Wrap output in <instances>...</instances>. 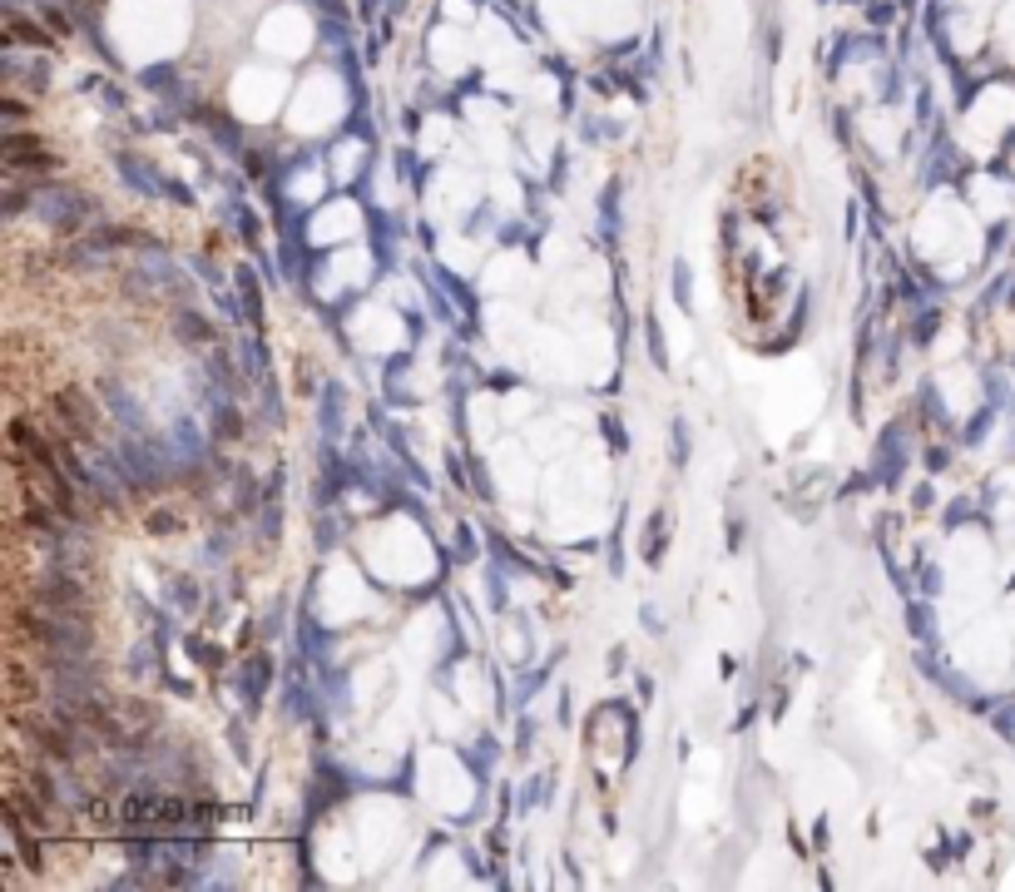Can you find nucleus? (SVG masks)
<instances>
[{"label":"nucleus","mask_w":1015,"mask_h":892,"mask_svg":"<svg viewBox=\"0 0 1015 892\" xmlns=\"http://www.w3.org/2000/svg\"><path fill=\"white\" fill-rule=\"evenodd\" d=\"M0 115H5V134H11V130H21V124H25V115H31V109H25V99L5 95V99H0Z\"/></svg>","instance_id":"2"},{"label":"nucleus","mask_w":1015,"mask_h":892,"mask_svg":"<svg viewBox=\"0 0 1015 892\" xmlns=\"http://www.w3.org/2000/svg\"><path fill=\"white\" fill-rule=\"evenodd\" d=\"M55 412H60V421L70 427V437H80V441H95L99 437V417H95V407L80 397V388H60V392H55Z\"/></svg>","instance_id":"1"}]
</instances>
